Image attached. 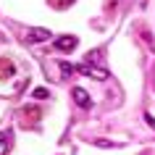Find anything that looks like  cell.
<instances>
[{
    "mask_svg": "<svg viewBox=\"0 0 155 155\" xmlns=\"http://www.w3.org/2000/svg\"><path fill=\"white\" fill-rule=\"evenodd\" d=\"M71 97H74V103H76L79 108H92V97L87 95V90H82V87H74Z\"/></svg>",
    "mask_w": 155,
    "mask_h": 155,
    "instance_id": "3957f363",
    "label": "cell"
},
{
    "mask_svg": "<svg viewBox=\"0 0 155 155\" xmlns=\"http://www.w3.org/2000/svg\"><path fill=\"white\" fill-rule=\"evenodd\" d=\"M48 95H50V92H48V87H37V90H34V97H37V100H45Z\"/></svg>",
    "mask_w": 155,
    "mask_h": 155,
    "instance_id": "30bf717a",
    "label": "cell"
},
{
    "mask_svg": "<svg viewBox=\"0 0 155 155\" xmlns=\"http://www.w3.org/2000/svg\"><path fill=\"white\" fill-rule=\"evenodd\" d=\"M50 5H53V8H58V11H63V8H68V5H71L74 0H48Z\"/></svg>",
    "mask_w": 155,
    "mask_h": 155,
    "instance_id": "52a82bcc",
    "label": "cell"
},
{
    "mask_svg": "<svg viewBox=\"0 0 155 155\" xmlns=\"http://www.w3.org/2000/svg\"><path fill=\"white\" fill-rule=\"evenodd\" d=\"M79 74H84V76H92V79H97V82H105L108 79V71L103 68V66H92V63H84L76 68Z\"/></svg>",
    "mask_w": 155,
    "mask_h": 155,
    "instance_id": "6da1fadb",
    "label": "cell"
},
{
    "mask_svg": "<svg viewBox=\"0 0 155 155\" xmlns=\"http://www.w3.org/2000/svg\"><path fill=\"white\" fill-rule=\"evenodd\" d=\"M145 121H147V124H150V126L155 129V118H153V116H145Z\"/></svg>",
    "mask_w": 155,
    "mask_h": 155,
    "instance_id": "8fae6325",
    "label": "cell"
},
{
    "mask_svg": "<svg viewBox=\"0 0 155 155\" xmlns=\"http://www.w3.org/2000/svg\"><path fill=\"white\" fill-rule=\"evenodd\" d=\"M13 74H16L13 61H8V58H0V79H11Z\"/></svg>",
    "mask_w": 155,
    "mask_h": 155,
    "instance_id": "8992f818",
    "label": "cell"
},
{
    "mask_svg": "<svg viewBox=\"0 0 155 155\" xmlns=\"http://www.w3.org/2000/svg\"><path fill=\"white\" fill-rule=\"evenodd\" d=\"M53 37V32L50 29H32V32H26V45H34V42H45V40H50Z\"/></svg>",
    "mask_w": 155,
    "mask_h": 155,
    "instance_id": "277c9868",
    "label": "cell"
},
{
    "mask_svg": "<svg viewBox=\"0 0 155 155\" xmlns=\"http://www.w3.org/2000/svg\"><path fill=\"white\" fill-rule=\"evenodd\" d=\"M153 87H155V74H153Z\"/></svg>",
    "mask_w": 155,
    "mask_h": 155,
    "instance_id": "7c38bea8",
    "label": "cell"
},
{
    "mask_svg": "<svg viewBox=\"0 0 155 155\" xmlns=\"http://www.w3.org/2000/svg\"><path fill=\"white\" fill-rule=\"evenodd\" d=\"M100 61H103V50H92L87 55V63H100Z\"/></svg>",
    "mask_w": 155,
    "mask_h": 155,
    "instance_id": "ba28073f",
    "label": "cell"
},
{
    "mask_svg": "<svg viewBox=\"0 0 155 155\" xmlns=\"http://www.w3.org/2000/svg\"><path fill=\"white\" fill-rule=\"evenodd\" d=\"M18 113H21V124L24 126H34V124L40 121V110L37 108H21Z\"/></svg>",
    "mask_w": 155,
    "mask_h": 155,
    "instance_id": "5b68a950",
    "label": "cell"
},
{
    "mask_svg": "<svg viewBox=\"0 0 155 155\" xmlns=\"http://www.w3.org/2000/svg\"><path fill=\"white\" fill-rule=\"evenodd\" d=\"M8 147H11V142H8V137H5V131H3V134H0V155L8 153Z\"/></svg>",
    "mask_w": 155,
    "mask_h": 155,
    "instance_id": "9c48e42d",
    "label": "cell"
},
{
    "mask_svg": "<svg viewBox=\"0 0 155 155\" xmlns=\"http://www.w3.org/2000/svg\"><path fill=\"white\" fill-rule=\"evenodd\" d=\"M76 45H79V40H76L74 34H63V37H58V40H55V50H58V53H71Z\"/></svg>",
    "mask_w": 155,
    "mask_h": 155,
    "instance_id": "7a4b0ae2",
    "label": "cell"
}]
</instances>
